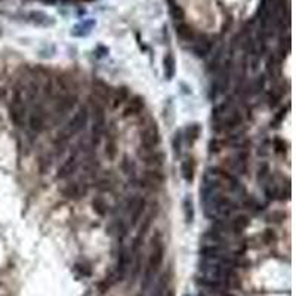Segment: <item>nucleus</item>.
<instances>
[{"label":"nucleus","instance_id":"1","mask_svg":"<svg viewBox=\"0 0 296 296\" xmlns=\"http://www.w3.org/2000/svg\"><path fill=\"white\" fill-rule=\"evenodd\" d=\"M166 253V243L163 240V235L160 232L156 234V237H153V244H151V252L147 261V266L144 271V289H147L151 283V280L154 278V275L159 272L162 263L165 261Z\"/></svg>","mask_w":296,"mask_h":296},{"label":"nucleus","instance_id":"2","mask_svg":"<svg viewBox=\"0 0 296 296\" xmlns=\"http://www.w3.org/2000/svg\"><path fill=\"white\" fill-rule=\"evenodd\" d=\"M139 139H141V148L144 151L157 150V147L162 142V136H160V132L157 128V123L151 120L148 125H144Z\"/></svg>","mask_w":296,"mask_h":296},{"label":"nucleus","instance_id":"3","mask_svg":"<svg viewBox=\"0 0 296 296\" xmlns=\"http://www.w3.org/2000/svg\"><path fill=\"white\" fill-rule=\"evenodd\" d=\"M77 99L79 97L73 92H68V94H61L60 98L55 101V105H54V116L57 117V120L61 122V119L67 116L77 104Z\"/></svg>","mask_w":296,"mask_h":296},{"label":"nucleus","instance_id":"4","mask_svg":"<svg viewBox=\"0 0 296 296\" xmlns=\"http://www.w3.org/2000/svg\"><path fill=\"white\" fill-rule=\"evenodd\" d=\"M48 113H46V108L43 104H37L33 108L32 114L29 116V126H30V131L34 132L36 135L43 132L48 126Z\"/></svg>","mask_w":296,"mask_h":296},{"label":"nucleus","instance_id":"5","mask_svg":"<svg viewBox=\"0 0 296 296\" xmlns=\"http://www.w3.org/2000/svg\"><path fill=\"white\" fill-rule=\"evenodd\" d=\"M241 123H243L241 114L238 111H232V114L224 116L221 120L215 122V125H212V131L216 133H228L237 129Z\"/></svg>","mask_w":296,"mask_h":296},{"label":"nucleus","instance_id":"6","mask_svg":"<svg viewBox=\"0 0 296 296\" xmlns=\"http://www.w3.org/2000/svg\"><path fill=\"white\" fill-rule=\"evenodd\" d=\"M200 256L203 259H209V261H219L225 256L224 253V246L222 244H215V243H207L203 244L198 250Z\"/></svg>","mask_w":296,"mask_h":296},{"label":"nucleus","instance_id":"7","mask_svg":"<svg viewBox=\"0 0 296 296\" xmlns=\"http://www.w3.org/2000/svg\"><path fill=\"white\" fill-rule=\"evenodd\" d=\"M61 194L68 200H80L88 194V185H83L80 182H70L61 190Z\"/></svg>","mask_w":296,"mask_h":296},{"label":"nucleus","instance_id":"8","mask_svg":"<svg viewBox=\"0 0 296 296\" xmlns=\"http://www.w3.org/2000/svg\"><path fill=\"white\" fill-rule=\"evenodd\" d=\"M144 108H145V99L142 98L141 95L131 97L129 101H128V105L123 110V117L128 119V117H132V116H138V114H141L144 111Z\"/></svg>","mask_w":296,"mask_h":296},{"label":"nucleus","instance_id":"9","mask_svg":"<svg viewBox=\"0 0 296 296\" xmlns=\"http://www.w3.org/2000/svg\"><path fill=\"white\" fill-rule=\"evenodd\" d=\"M141 160L151 169H160L165 165L166 154L163 151L159 150H153V151H147L144 156H141Z\"/></svg>","mask_w":296,"mask_h":296},{"label":"nucleus","instance_id":"10","mask_svg":"<svg viewBox=\"0 0 296 296\" xmlns=\"http://www.w3.org/2000/svg\"><path fill=\"white\" fill-rule=\"evenodd\" d=\"M249 225H250V216L246 213H238L231 221H228V231L234 234H241Z\"/></svg>","mask_w":296,"mask_h":296},{"label":"nucleus","instance_id":"11","mask_svg":"<svg viewBox=\"0 0 296 296\" xmlns=\"http://www.w3.org/2000/svg\"><path fill=\"white\" fill-rule=\"evenodd\" d=\"M196 167H197V163H196L194 157H187L181 162V176L184 178L185 182L191 184L194 181Z\"/></svg>","mask_w":296,"mask_h":296},{"label":"nucleus","instance_id":"12","mask_svg":"<svg viewBox=\"0 0 296 296\" xmlns=\"http://www.w3.org/2000/svg\"><path fill=\"white\" fill-rule=\"evenodd\" d=\"M77 154H79V151L76 150V151L73 153V156H70L66 162L61 165L60 170H58L57 178H60V179H67L68 176H71V175L74 173V170L77 169Z\"/></svg>","mask_w":296,"mask_h":296},{"label":"nucleus","instance_id":"13","mask_svg":"<svg viewBox=\"0 0 296 296\" xmlns=\"http://www.w3.org/2000/svg\"><path fill=\"white\" fill-rule=\"evenodd\" d=\"M201 125L194 122V123H190L187 125L184 129H182V135H184V141H187L190 145H194L200 139V135H201Z\"/></svg>","mask_w":296,"mask_h":296},{"label":"nucleus","instance_id":"14","mask_svg":"<svg viewBox=\"0 0 296 296\" xmlns=\"http://www.w3.org/2000/svg\"><path fill=\"white\" fill-rule=\"evenodd\" d=\"M131 228V225L128 224V222H125L123 219H116L111 225H110V234L111 235H114L116 238H119V240H123L126 235H128V231Z\"/></svg>","mask_w":296,"mask_h":296},{"label":"nucleus","instance_id":"15","mask_svg":"<svg viewBox=\"0 0 296 296\" xmlns=\"http://www.w3.org/2000/svg\"><path fill=\"white\" fill-rule=\"evenodd\" d=\"M176 34L184 42H194L197 39V34L194 32V29L190 24H187V23L176 24Z\"/></svg>","mask_w":296,"mask_h":296},{"label":"nucleus","instance_id":"16","mask_svg":"<svg viewBox=\"0 0 296 296\" xmlns=\"http://www.w3.org/2000/svg\"><path fill=\"white\" fill-rule=\"evenodd\" d=\"M145 209H147V200H145L144 197H139L138 198V201H136V204L133 206L132 212L129 213L132 219L131 225H136V224L141 221V218H142V215H144Z\"/></svg>","mask_w":296,"mask_h":296},{"label":"nucleus","instance_id":"17","mask_svg":"<svg viewBox=\"0 0 296 296\" xmlns=\"http://www.w3.org/2000/svg\"><path fill=\"white\" fill-rule=\"evenodd\" d=\"M131 97V89H129L128 86H120V88H117L116 92L113 94V107L117 108V107L123 105L126 101H129Z\"/></svg>","mask_w":296,"mask_h":296},{"label":"nucleus","instance_id":"18","mask_svg":"<svg viewBox=\"0 0 296 296\" xmlns=\"http://www.w3.org/2000/svg\"><path fill=\"white\" fill-rule=\"evenodd\" d=\"M243 206H244V209H247V210L252 212L253 215L261 213L263 209H265V206H263L262 203H261L258 198L250 196V194H246V196L243 197Z\"/></svg>","mask_w":296,"mask_h":296},{"label":"nucleus","instance_id":"19","mask_svg":"<svg viewBox=\"0 0 296 296\" xmlns=\"http://www.w3.org/2000/svg\"><path fill=\"white\" fill-rule=\"evenodd\" d=\"M196 284L204 287V289H209L210 292H218V290L224 286V281L212 280V278H207V277H204V275H198L197 278H196Z\"/></svg>","mask_w":296,"mask_h":296},{"label":"nucleus","instance_id":"20","mask_svg":"<svg viewBox=\"0 0 296 296\" xmlns=\"http://www.w3.org/2000/svg\"><path fill=\"white\" fill-rule=\"evenodd\" d=\"M117 139H116V135L114 133H107V144H105V154L107 157L113 162L116 160L117 157Z\"/></svg>","mask_w":296,"mask_h":296},{"label":"nucleus","instance_id":"21","mask_svg":"<svg viewBox=\"0 0 296 296\" xmlns=\"http://www.w3.org/2000/svg\"><path fill=\"white\" fill-rule=\"evenodd\" d=\"M203 240H206L207 243H215V244H222V241L225 240V234L221 231L215 230V228H207L204 231V234L201 235Z\"/></svg>","mask_w":296,"mask_h":296},{"label":"nucleus","instance_id":"22","mask_svg":"<svg viewBox=\"0 0 296 296\" xmlns=\"http://www.w3.org/2000/svg\"><path fill=\"white\" fill-rule=\"evenodd\" d=\"M92 207H94V212L98 216H101V218L107 216V213L110 212V206H108L107 200L104 197H101V196H95L94 197V200H92Z\"/></svg>","mask_w":296,"mask_h":296},{"label":"nucleus","instance_id":"23","mask_svg":"<svg viewBox=\"0 0 296 296\" xmlns=\"http://www.w3.org/2000/svg\"><path fill=\"white\" fill-rule=\"evenodd\" d=\"M182 207H184V218H185V222H187V224H193L194 216H196V210H194V204H193V200H191L190 196H187V197L184 198Z\"/></svg>","mask_w":296,"mask_h":296},{"label":"nucleus","instance_id":"24","mask_svg":"<svg viewBox=\"0 0 296 296\" xmlns=\"http://www.w3.org/2000/svg\"><path fill=\"white\" fill-rule=\"evenodd\" d=\"M163 64H165V77L167 80H170V79H173V76H175V70H176V67H175V57L172 55V52H167L165 57V60H163Z\"/></svg>","mask_w":296,"mask_h":296},{"label":"nucleus","instance_id":"25","mask_svg":"<svg viewBox=\"0 0 296 296\" xmlns=\"http://www.w3.org/2000/svg\"><path fill=\"white\" fill-rule=\"evenodd\" d=\"M210 48H212V43H209V42H198V43L191 46V52L197 58H206L207 54L210 52Z\"/></svg>","mask_w":296,"mask_h":296},{"label":"nucleus","instance_id":"26","mask_svg":"<svg viewBox=\"0 0 296 296\" xmlns=\"http://www.w3.org/2000/svg\"><path fill=\"white\" fill-rule=\"evenodd\" d=\"M182 145H184V135H182V131H176L173 133V138H172V150H173V154L176 157L181 156L182 153Z\"/></svg>","mask_w":296,"mask_h":296},{"label":"nucleus","instance_id":"27","mask_svg":"<svg viewBox=\"0 0 296 296\" xmlns=\"http://www.w3.org/2000/svg\"><path fill=\"white\" fill-rule=\"evenodd\" d=\"M30 17H32V21L39 26H54L55 24V21L43 12H32Z\"/></svg>","mask_w":296,"mask_h":296},{"label":"nucleus","instance_id":"28","mask_svg":"<svg viewBox=\"0 0 296 296\" xmlns=\"http://www.w3.org/2000/svg\"><path fill=\"white\" fill-rule=\"evenodd\" d=\"M225 147L227 145H225L224 138H212L207 144V151H209V154H216V153L222 151Z\"/></svg>","mask_w":296,"mask_h":296},{"label":"nucleus","instance_id":"29","mask_svg":"<svg viewBox=\"0 0 296 296\" xmlns=\"http://www.w3.org/2000/svg\"><path fill=\"white\" fill-rule=\"evenodd\" d=\"M169 280H170V272H165V274L160 277V280H159V283H157V286H156V292L153 293V296H163V293L166 292V287H167Z\"/></svg>","mask_w":296,"mask_h":296},{"label":"nucleus","instance_id":"30","mask_svg":"<svg viewBox=\"0 0 296 296\" xmlns=\"http://www.w3.org/2000/svg\"><path fill=\"white\" fill-rule=\"evenodd\" d=\"M95 188L98 190L99 193H110L113 190V184H111V179L108 178H101L95 182Z\"/></svg>","mask_w":296,"mask_h":296},{"label":"nucleus","instance_id":"31","mask_svg":"<svg viewBox=\"0 0 296 296\" xmlns=\"http://www.w3.org/2000/svg\"><path fill=\"white\" fill-rule=\"evenodd\" d=\"M261 241H262L263 244H271V243H274V241H275V232H274V230L266 228V230L263 231L262 234H261Z\"/></svg>","mask_w":296,"mask_h":296},{"label":"nucleus","instance_id":"32","mask_svg":"<svg viewBox=\"0 0 296 296\" xmlns=\"http://www.w3.org/2000/svg\"><path fill=\"white\" fill-rule=\"evenodd\" d=\"M286 142L281 139V138H274L272 139V148H274V151L275 153H278V154H283V153H286Z\"/></svg>","mask_w":296,"mask_h":296},{"label":"nucleus","instance_id":"33","mask_svg":"<svg viewBox=\"0 0 296 296\" xmlns=\"http://www.w3.org/2000/svg\"><path fill=\"white\" fill-rule=\"evenodd\" d=\"M170 14H172V17H173L175 20H182V18H184V11L181 9V6L173 5V3H172V6H170Z\"/></svg>","mask_w":296,"mask_h":296},{"label":"nucleus","instance_id":"34","mask_svg":"<svg viewBox=\"0 0 296 296\" xmlns=\"http://www.w3.org/2000/svg\"><path fill=\"white\" fill-rule=\"evenodd\" d=\"M280 99H281V95L275 94V91H269V92H268V104H269L271 108L275 107V105L278 104Z\"/></svg>","mask_w":296,"mask_h":296},{"label":"nucleus","instance_id":"35","mask_svg":"<svg viewBox=\"0 0 296 296\" xmlns=\"http://www.w3.org/2000/svg\"><path fill=\"white\" fill-rule=\"evenodd\" d=\"M283 219H284V212H281V210H274L268 216V221H274V222H281Z\"/></svg>","mask_w":296,"mask_h":296},{"label":"nucleus","instance_id":"36","mask_svg":"<svg viewBox=\"0 0 296 296\" xmlns=\"http://www.w3.org/2000/svg\"><path fill=\"white\" fill-rule=\"evenodd\" d=\"M269 176V166L266 163H263L262 167H259V173H258V179L259 181H263Z\"/></svg>","mask_w":296,"mask_h":296},{"label":"nucleus","instance_id":"37","mask_svg":"<svg viewBox=\"0 0 296 296\" xmlns=\"http://www.w3.org/2000/svg\"><path fill=\"white\" fill-rule=\"evenodd\" d=\"M290 110V105L284 110V108H281L280 111H278V114H275V120H274V126H278V123H281V120H283V117L287 114L286 111H289Z\"/></svg>","mask_w":296,"mask_h":296},{"label":"nucleus","instance_id":"38","mask_svg":"<svg viewBox=\"0 0 296 296\" xmlns=\"http://www.w3.org/2000/svg\"><path fill=\"white\" fill-rule=\"evenodd\" d=\"M42 2H45V3H55L57 0H42Z\"/></svg>","mask_w":296,"mask_h":296},{"label":"nucleus","instance_id":"39","mask_svg":"<svg viewBox=\"0 0 296 296\" xmlns=\"http://www.w3.org/2000/svg\"><path fill=\"white\" fill-rule=\"evenodd\" d=\"M222 296H234V295H231V293H228V292H225Z\"/></svg>","mask_w":296,"mask_h":296},{"label":"nucleus","instance_id":"40","mask_svg":"<svg viewBox=\"0 0 296 296\" xmlns=\"http://www.w3.org/2000/svg\"><path fill=\"white\" fill-rule=\"evenodd\" d=\"M184 296H190V295H184Z\"/></svg>","mask_w":296,"mask_h":296}]
</instances>
